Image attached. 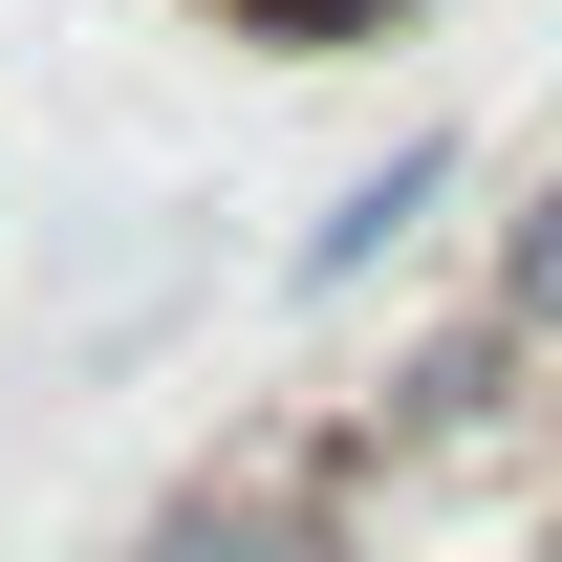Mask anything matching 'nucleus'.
<instances>
[{
    "label": "nucleus",
    "instance_id": "2",
    "mask_svg": "<svg viewBox=\"0 0 562 562\" xmlns=\"http://www.w3.org/2000/svg\"><path fill=\"white\" fill-rule=\"evenodd\" d=\"M216 44H260V66H368V44H412L432 0H195Z\"/></svg>",
    "mask_w": 562,
    "mask_h": 562
},
{
    "label": "nucleus",
    "instance_id": "1",
    "mask_svg": "<svg viewBox=\"0 0 562 562\" xmlns=\"http://www.w3.org/2000/svg\"><path fill=\"white\" fill-rule=\"evenodd\" d=\"M432 195H454V131H412L390 173H347V195H325V238H303V281H368V260H390V238L432 216Z\"/></svg>",
    "mask_w": 562,
    "mask_h": 562
}]
</instances>
